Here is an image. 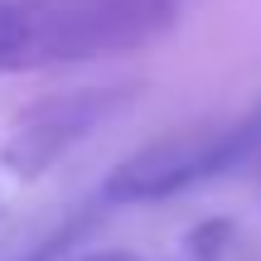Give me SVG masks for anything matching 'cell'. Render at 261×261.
<instances>
[{
    "label": "cell",
    "mask_w": 261,
    "mask_h": 261,
    "mask_svg": "<svg viewBox=\"0 0 261 261\" xmlns=\"http://www.w3.org/2000/svg\"><path fill=\"white\" fill-rule=\"evenodd\" d=\"M174 15L179 0H0V77L136 54Z\"/></svg>",
    "instance_id": "cell-1"
},
{
    "label": "cell",
    "mask_w": 261,
    "mask_h": 261,
    "mask_svg": "<svg viewBox=\"0 0 261 261\" xmlns=\"http://www.w3.org/2000/svg\"><path fill=\"white\" fill-rule=\"evenodd\" d=\"M261 145V112L232 116V121H203L189 126L179 136H165L155 145L136 150L130 160L107 174L102 203H155V198L184 194V189L203 184V179L232 169L242 155H252Z\"/></svg>",
    "instance_id": "cell-2"
},
{
    "label": "cell",
    "mask_w": 261,
    "mask_h": 261,
    "mask_svg": "<svg viewBox=\"0 0 261 261\" xmlns=\"http://www.w3.org/2000/svg\"><path fill=\"white\" fill-rule=\"evenodd\" d=\"M112 107L116 92H68L15 116L0 130V213L10 208L15 194L39 184L92 126H102Z\"/></svg>",
    "instance_id": "cell-3"
},
{
    "label": "cell",
    "mask_w": 261,
    "mask_h": 261,
    "mask_svg": "<svg viewBox=\"0 0 261 261\" xmlns=\"http://www.w3.org/2000/svg\"><path fill=\"white\" fill-rule=\"evenodd\" d=\"M68 261H150V256L126 252V247H102V252H83V256H68Z\"/></svg>",
    "instance_id": "cell-4"
}]
</instances>
